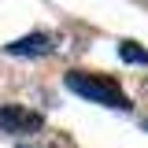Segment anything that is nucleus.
<instances>
[{"label":"nucleus","mask_w":148,"mask_h":148,"mask_svg":"<svg viewBox=\"0 0 148 148\" xmlns=\"http://www.w3.org/2000/svg\"><path fill=\"white\" fill-rule=\"evenodd\" d=\"M63 82H67V89H71V92L85 96V100H92V104H104V108H115V111H126V108H130V100H126V92H122V85H119L115 78H108V74L71 71Z\"/></svg>","instance_id":"f257e3e1"},{"label":"nucleus","mask_w":148,"mask_h":148,"mask_svg":"<svg viewBox=\"0 0 148 148\" xmlns=\"http://www.w3.org/2000/svg\"><path fill=\"white\" fill-rule=\"evenodd\" d=\"M45 126V115L34 108H22V104H0V130L4 133H15V137H26V133H37Z\"/></svg>","instance_id":"f03ea898"},{"label":"nucleus","mask_w":148,"mask_h":148,"mask_svg":"<svg viewBox=\"0 0 148 148\" xmlns=\"http://www.w3.org/2000/svg\"><path fill=\"white\" fill-rule=\"evenodd\" d=\"M4 48L11 56H48V52H56V37L45 34V30H37V34H26L18 41H8Z\"/></svg>","instance_id":"7ed1b4c3"},{"label":"nucleus","mask_w":148,"mask_h":148,"mask_svg":"<svg viewBox=\"0 0 148 148\" xmlns=\"http://www.w3.org/2000/svg\"><path fill=\"white\" fill-rule=\"evenodd\" d=\"M119 56H122L126 63H148V48H141L137 41H122V45H119Z\"/></svg>","instance_id":"20e7f679"},{"label":"nucleus","mask_w":148,"mask_h":148,"mask_svg":"<svg viewBox=\"0 0 148 148\" xmlns=\"http://www.w3.org/2000/svg\"><path fill=\"white\" fill-rule=\"evenodd\" d=\"M18 148H34V145H18Z\"/></svg>","instance_id":"39448f33"},{"label":"nucleus","mask_w":148,"mask_h":148,"mask_svg":"<svg viewBox=\"0 0 148 148\" xmlns=\"http://www.w3.org/2000/svg\"><path fill=\"white\" fill-rule=\"evenodd\" d=\"M145 130H148V119H145Z\"/></svg>","instance_id":"423d86ee"},{"label":"nucleus","mask_w":148,"mask_h":148,"mask_svg":"<svg viewBox=\"0 0 148 148\" xmlns=\"http://www.w3.org/2000/svg\"><path fill=\"white\" fill-rule=\"evenodd\" d=\"M145 89H148V82H145Z\"/></svg>","instance_id":"0eeeda50"}]
</instances>
